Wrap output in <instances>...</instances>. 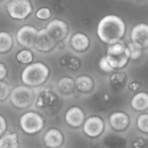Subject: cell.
<instances>
[{
  "label": "cell",
  "instance_id": "cell-30",
  "mask_svg": "<svg viewBox=\"0 0 148 148\" xmlns=\"http://www.w3.org/2000/svg\"><path fill=\"white\" fill-rule=\"evenodd\" d=\"M8 75V69L3 62H0V81H3Z\"/></svg>",
  "mask_w": 148,
  "mask_h": 148
},
{
  "label": "cell",
  "instance_id": "cell-28",
  "mask_svg": "<svg viewBox=\"0 0 148 148\" xmlns=\"http://www.w3.org/2000/svg\"><path fill=\"white\" fill-rule=\"evenodd\" d=\"M67 67L70 69V70H77L80 69L81 67V60L80 58H78L77 56H69L68 63H67Z\"/></svg>",
  "mask_w": 148,
  "mask_h": 148
},
{
  "label": "cell",
  "instance_id": "cell-23",
  "mask_svg": "<svg viewBox=\"0 0 148 148\" xmlns=\"http://www.w3.org/2000/svg\"><path fill=\"white\" fill-rule=\"evenodd\" d=\"M16 59L21 64L29 65L34 60V54L29 49H23L16 53Z\"/></svg>",
  "mask_w": 148,
  "mask_h": 148
},
{
  "label": "cell",
  "instance_id": "cell-14",
  "mask_svg": "<svg viewBox=\"0 0 148 148\" xmlns=\"http://www.w3.org/2000/svg\"><path fill=\"white\" fill-rule=\"evenodd\" d=\"M85 121V114L83 110L77 107L74 106L69 108L65 114V121L66 123L72 127H81Z\"/></svg>",
  "mask_w": 148,
  "mask_h": 148
},
{
  "label": "cell",
  "instance_id": "cell-18",
  "mask_svg": "<svg viewBox=\"0 0 148 148\" xmlns=\"http://www.w3.org/2000/svg\"><path fill=\"white\" fill-rule=\"evenodd\" d=\"M131 106L136 111H145L148 108V95L146 92L134 95L131 100Z\"/></svg>",
  "mask_w": 148,
  "mask_h": 148
},
{
  "label": "cell",
  "instance_id": "cell-22",
  "mask_svg": "<svg viewBox=\"0 0 148 148\" xmlns=\"http://www.w3.org/2000/svg\"><path fill=\"white\" fill-rule=\"evenodd\" d=\"M127 79L124 72H114L110 76V84L114 89H121L124 87Z\"/></svg>",
  "mask_w": 148,
  "mask_h": 148
},
{
  "label": "cell",
  "instance_id": "cell-24",
  "mask_svg": "<svg viewBox=\"0 0 148 148\" xmlns=\"http://www.w3.org/2000/svg\"><path fill=\"white\" fill-rule=\"evenodd\" d=\"M127 49H128V52H129L130 60L137 61L143 56L144 49L140 45L131 42L127 45Z\"/></svg>",
  "mask_w": 148,
  "mask_h": 148
},
{
  "label": "cell",
  "instance_id": "cell-3",
  "mask_svg": "<svg viewBox=\"0 0 148 148\" xmlns=\"http://www.w3.org/2000/svg\"><path fill=\"white\" fill-rule=\"evenodd\" d=\"M50 70L49 67L42 62H31L27 65L21 74V79L24 85L31 87H38L43 84L49 78Z\"/></svg>",
  "mask_w": 148,
  "mask_h": 148
},
{
  "label": "cell",
  "instance_id": "cell-15",
  "mask_svg": "<svg viewBox=\"0 0 148 148\" xmlns=\"http://www.w3.org/2000/svg\"><path fill=\"white\" fill-rule=\"evenodd\" d=\"M109 124L114 130L122 132L128 127L130 118L124 112H114L109 116Z\"/></svg>",
  "mask_w": 148,
  "mask_h": 148
},
{
  "label": "cell",
  "instance_id": "cell-25",
  "mask_svg": "<svg viewBox=\"0 0 148 148\" xmlns=\"http://www.w3.org/2000/svg\"><path fill=\"white\" fill-rule=\"evenodd\" d=\"M35 16H36V17L37 19H39L41 21H47V20H49V19L51 18V16H52V11H51V9L49 7L43 6V7L39 8L36 11Z\"/></svg>",
  "mask_w": 148,
  "mask_h": 148
},
{
  "label": "cell",
  "instance_id": "cell-2",
  "mask_svg": "<svg viewBox=\"0 0 148 148\" xmlns=\"http://www.w3.org/2000/svg\"><path fill=\"white\" fill-rule=\"evenodd\" d=\"M35 101L36 109L48 116L56 114L63 105V101L59 95L49 88L42 89L37 94Z\"/></svg>",
  "mask_w": 148,
  "mask_h": 148
},
{
  "label": "cell",
  "instance_id": "cell-17",
  "mask_svg": "<svg viewBox=\"0 0 148 148\" xmlns=\"http://www.w3.org/2000/svg\"><path fill=\"white\" fill-rule=\"evenodd\" d=\"M75 86L79 92L83 94H88L93 91L95 88V82L91 76L88 75H82L75 78Z\"/></svg>",
  "mask_w": 148,
  "mask_h": 148
},
{
  "label": "cell",
  "instance_id": "cell-20",
  "mask_svg": "<svg viewBox=\"0 0 148 148\" xmlns=\"http://www.w3.org/2000/svg\"><path fill=\"white\" fill-rule=\"evenodd\" d=\"M57 87L61 93L63 95H69L74 93L75 86V80L69 76L61 77L57 82Z\"/></svg>",
  "mask_w": 148,
  "mask_h": 148
},
{
  "label": "cell",
  "instance_id": "cell-13",
  "mask_svg": "<svg viewBox=\"0 0 148 148\" xmlns=\"http://www.w3.org/2000/svg\"><path fill=\"white\" fill-rule=\"evenodd\" d=\"M131 41L140 45L144 49L148 47V24L140 23L134 25L130 34Z\"/></svg>",
  "mask_w": 148,
  "mask_h": 148
},
{
  "label": "cell",
  "instance_id": "cell-9",
  "mask_svg": "<svg viewBox=\"0 0 148 148\" xmlns=\"http://www.w3.org/2000/svg\"><path fill=\"white\" fill-rule=\"evenodd\" d=\"M37 32L38 29L34 25L24 24L21 26L16 33V39L17 43L24 49H30L34 48Z\"/></svg>",
  "mask_w": 148,
  "mask_h": 148
},
{
  "label": "cell",
  "instance_id": "cell-21",
  "mask_svg": "<svg viewBox=\"0 0 148 148\" xmlns=\"http://www.w3.org/2000/svg\"><path fill=\"white\" fill-rule=\"evenodd\" d=\"M18 137L12 132L4 133L0 136V148H18Z\"/></svg>",
  "mask_w": 148,
  "mask_h": 148
},
{
  "label": "cell",
  "instance_id": "cell-1",
  "mask_svg": "<svg viewBox=\"0 0 148 148\" xmlns=\"http://www.w3.org/2000/svg\"><path fill=\"white\" fill-rule=\"evenodd\" d=\"M127 33V23L117 15L109 14L103 16L96 28L97 37L105 44H113L121 41Z\"/></svg>",
  "mask_w": 148,
  "mask_h": 148
},
{
  "label": "cell",
  "instance_id": "cell-26",
  "mask_svg": "<svg viewBox=\"0 0 148 148\" xmlns=\"http://www.w3.org/2000/svg\"><path fill=\"white\" fill-rule=\"evenodd\" d=\"M148 114H142L137 119V127L140 131L147 134L148 133Z\"/></svg>",
  "mask_w": 148,
  "mask_h": 148
},
{
  "label": "cell",
  "instance_id": "cell-16",
  "mask_svg": "<svg viewBox=\"0 0 148 148\" xmlns=\"http://www.w3.org/2000/svg\"><path fill=\"white\" fill-rule=\"evenodd\" d=\"M64 140V137L62 133L56 128L49 129L44 136L43 142L48 148H58L60 147Z\"/></svg>",
  "mask_w": 148,
  "mask_h": 148
},
{
  "label": "cell",
  "instance_id": "cell-32",
  "mask_svg": "<svg viewBox=\"0 0 148 148\" xmlns=\"http://www.w3.org/2000/svg\"><path fill=\"white\" fill-rule=\"evenodd\" d=\"M140 88V84L137 82H133L129 83V85H128V88L132 91H137Z\"/></svg>",
  "mask_w": 148,
  "mask_h": 148
},
{
  "label": "cell",
  "instance_id": "cell-8",
  "mask_svg": "<svg viewBox=\"0 0 148 148\" xmlns=\"http://www.w3.org/2000/svg\"><path fill=\"white\" fill-rule=\"evenodd\" d=\"M44 29H46L49 36L56 43L65 41L69 34V27L68 23L60 18L51 20Z\"/></svg>",
  "mask_w": 148,
  "mask_h": 148
},
{
  "label": "cell",
  "instance_id": "cell-6",
  "mask_svg": "<svg viewBox=\"0 0 148 148\" xmlns=\"http://www.w3.org/2000/svg\"><path fill=\"white\" fill-rule=\"evenodd\" d=\"M36 99L34 90L28 86H18L10 91V102L18 109H26L32 106Z\"/></svg>",
  "mask_w": 148,
  "mask_h": 148
},
{
  "label": "cell",
  "instance_id": "cell-29",
  "mask_svg": "<svg viewBox=\"0 0 148 148\" xmlns=\"http://www.w3.org/2000/svg\"><path fill=\"white\" fill-rule=\"evenodd\" d=\"M99 67L103 72H106V73H111V72H114V70L113 69V67L110 65L109 62L108 61V59L105 56L101 58V60L99 62Z\"/></svg>",
  "mask_w": 148,
  "mask_h": 148
},
{
  "label": "cell",
  "instance_id": "cell-11",
  "mask_svg": "<svg viewBox=\"0 0 148 148\" xmlns=\"http://www.w3.org/2000/svg\"><path fill=\"white\" fill-rule=\"evenodd\" d=\"M57 46V43L49 36L45 29L38 30L34 48L41 53H49Z\"/></svg>",
  "mask_w": 148,
  "mask_h": 148
},
{
  "label": "cell",
  "instance_id": "cell-10",
  "mask_svg": "<svg viewBox=\"0 0 148 148\" xmlns=\"http://www.w3.org/2000/svg\"><path fill=\"white\" fill-rule=\"evenodd\" d=\"M83 132L90 138L99 137L104 131L105 124L99 116H91L83 122Z\"/></svg>",
  "mask_w": 148,
  "mask_h": 148
},
{
  "label": "cell",
  "instance_id": "cell-12",
  "mask_svg": "<svg viewBox=\"0 0 148 148\" xmlns=\"http://www.w3.org/2000/svg\"><path fill=\"white\" fill-rule=\"evenodd\" d=\"M69 44L72 49L78 53H83L90 48L91 40L88 34L82 31H77L71 36Z\"/></svg>",
  "mask_w": 148,
  "mask_h": 148
},
{
  "label": "cell",
  "instance_id": "cell-34",
  "mask_svg": "<svg viewBox=\"0 0 148 148\" xmlns=\"http://www.w3.org/2000/svg\"><path fill=\"white\" fill-rule=\"evenodd\" d=\"M5 0H0V3H3V2H4Z\"/></svg>",
  "mask_w": 148,
  "mask_h": 148
},
{
  "label": "cell",
  "instance_id": "cell-5",
  "mask_svg": "<svg viewBox=\"0 0 148 148\" xmlns=\"http://www.w3.org/2000/svg\"><path fill=\"white\" fill-rule=\"evenodd\" d=\"M5 10L11 19L24 21L33 13V4L30 0H9Z\"/></svg>",
  "mask_w": 148,
  "mask_h": 148
},
{
  "label": "cell",
  "instance_id": "cell-33",
  "mask_svg": "<svg viewBox=\"0 0 148 148\" xmlns=\"http://www.w3.org/2000/svg\"><path fill=\"white\" fill-rule=\"evenodd\" d=\"M69 58V55H65V56H62V57H61V59H60V61H59V62H60L61 66H63V67H64V66H67V63H68Z\"/></svg>",
  "mask_w": 148,
  "mask_h": 148
},
{
  "label": "cell",
  "instance_id": "cell-4",
  "mask_svg": "<svg viewBox=\"0 0 148 148\" xmlns=\"http://www.w3.org/2000/svg\"><path fill=\"white\" fill-rule=\"evenodd\" d=\"M105 56L114 69H124L130 61L127 47L121 41L109 44Z\"/></svg>",
  "mask_w": 148,
  "mask_h": 148
},
{
  "label": "cell",
  "instance_id": "cell-7",
  "mask_svg": "<svg viewBox=\"0 0 148 148\" xmlns=\"http://www.w3.org/2000/svg\"><path fill=\"white\" fill-rule=\"evenodd\" d=\"M22 130L27 134H36L44 127L42 116L36 112H27L23 114L19 121Z\"/></svg>",
  "mask_w": 148,
  "mask_h": 148
},
{
  "label": "cell",
  "instance_id": "cell-31",
  "mask_svg": "<svg viewBox=\"0 0 148 148\" xmlns=\"http://www.w3.org/2000/svg\"><path fill=\"white\" fill-rule=\"evenodd\" d=\"M7 129V122L3 115L0 114V136H2Z\"/></svg>",
  "mask_w": 148,
  "mask_h": 148
},
{
  "label": "cell",
  "instance_id": "cell-19",
  "mask_svg": "<svg viewBox=\"0 0 148 148\" xmlns=\"http://www.w3.org/2000/svg\"><path fill=\"white\" fill-rule=\"evenodd\" d=\"M14 46V38L12 35L4 30L0 31V54L10 52Z\"/></svg>",
  "mask_w": 148,
  "mask_h": 148
},
{
  "label": "cell",
  "instance_id": "cell-27",
  "mask_svg": "<svg viewBox=\"0 0 148 148\" xmlns=\"http://www.w3.org/2000/svg\"><path fill=\"white\" fill-rule=\"evenodd\" d=\"M10 94V88L4 81H0V101H5Z\"/></svg>",
  "mask_w": 148,
  "mask_h": 148
}]
</instances>
